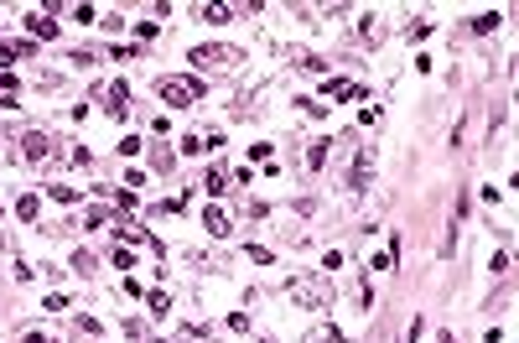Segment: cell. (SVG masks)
<instances>
[{"label": "cell", "mask_w": 519, "mask_h": 343, "mask_svg": "<svg viewBox=\"0 0 519 343\" xmlns=\"http://www.w3.org/2000/svg\"><path fill=\"white\" fill-rule=\"evenodd\" d=\"M188 58H192V68H203V73H229V68H239V58H244V52H239V47H223V42H203V47H192Z\"/></svg>", "instance_id": "6da1fadb"}, {"label": "cell", "mask_w": 519, "mask_h": 343, "mask_svg": "<svg viewBox=\"0 0 519 343\" xmlns=\"http://www.w3.org/2000/svg\"><path fill=\"white\" fill-rule=\"evenodd\" d=\"M162 99H166V110H188V104L203 99V84L197 78H162Z\"/></svg>", "instance_id": "7a4b0ae2"}, {"label": "cell", "mask_w": 519, "mask_h": 343, "mask_svg": "<svg viewBox=\"0 0 519 343\" xmlns=\"http://www.w3.org/2000/svg\"><path fill=\"white\" fill-rule=\"evenodd\" d=\"M291 297L301 302V307H332V292L322 281H317V276H291V286H286Z\"/></svg>", "instance_id": "3957f363"}, {"label": "cell", "mask_w": 519, "mask_h": 343, "mask_svg": "<svg viewBox=\"0 0 519 343\" xmlns=\"http://www.w3.org/2000/svg\"><path fill=\"white\" fill-rule=\"evenodd\" d=\"M21 156H26V162H52V156H58V146H52V136L32 130V136H21Z\"/></svg>", "instance_id": "277c9868"}, {"label": "cell", "mask_w": 519, "mask_h": 343, "mask_svg": "<svg viewBox=\"0 0 519 343\" xmlns=\"http://www.w3.org/2000/svg\"><path fill=\"white\" fill-rule=\"evenodd\" d=\"M369 182H374V146L358 151V162H353V172H348V188H353V193H364Z\"/></svg>", "instance_id": "5b68a950"}, {"label": "cell", "mask_w": 519, "mask_h": 343, "mask_svg": "<svg viewBox=\"0 0 519 343\" xmlns=\"http://www.w3.org/2000/svg\"><path fill=\"white\" fill-rule=\"evenodd\" d=\"M99 99H104V110H110V115H125L130 110V84H125V78H114V84L99 89Z\"/></svg>", "instance_id": "8992f818"}, {"label": "cell", "mask_w": 519, "mask_h": 343, "mask_svg": "<svg viewBox=\"0 0 519 343\" xmlns=\"http://www.w3.org/2000/svg\"><path fill=\"white\" fill-rule=\"evenodd\" d=\"M327 99H374L364 84H353V78H327Z\"/></svg>", "instance_id": "52a82bcc"}, {"label": "cell", "mask_w": 519, "mask_h": 343, "mask_svg": "<svg viewBox=\"0 0 519 343\" xmlns=\"http://www.w3.org/2000/svg\"><path fill=\"white\" fill-rule=\"evenodd\" d=\"M197 16L213 21V26H223V21H234V16H239V6H229V0H203V6H197Z\"/></svg>", "instance_id": "ba28073f"}, {"label": "cell", "mask_w": 519, "mask_h": 343, "mask_svg": "<svg viewBox=\"0 0 519 343\" xmlns=\"http://www.w3.org/2000/svg\"><path fill=\"white\" fill-rule=\"evenodd\" d=\"M26 26H32V37H42V42H52V37H58V21L42 16V11H32V16H26Z\"/></svg>", "instance_id": "9c48e42d"}, {"label": "cell", "mask_w": 519, "mask_h": 343, "mask_svg": "<svg viewBox=\"0 0 519 343\" xmlns=\"http://www.w3.org/2000/svg\"><path fill=\"white\" fill-rule=\"evenodd\" d=\"M203 224H208V234H213V240H223V234H229V214H223V208H208Z\"/></svg>", "instance_id": "30bf717a"}, {"label": "cell", "mask_w": 519, "mask_h": 343, "mask_svg": "<svg viewBox=\"0 0 519 343\" xmlns=\"http://www.w3.org/2000/svg\"><path fill=\"white\" fill-rule=\"evenodd\" d=\"M327 151H332V141H312V146H307V167L322 172V167H327Z\"/></svg>", "instance_id": "8fae6325"}, {"label": "cell", "mask_w": 519, "mask_h": 343, "mask_svg": "<svg viewBox=\"0 0 519 343\" xmlns=\"http://www.w3.org/2000/svg\"><path fill=\"white\" fill-rule=\"evenodd\" d=\"M16 58H32V47H16V42H0V68H11V63H16Z\"/></svg>", "instance_id": "7c38bea8"}, {"label": "cell", "mask_w": 519, "mask_h": 343, "mask_svg": "<svg viewBox=\"0 0 519 343\" xmlns=\"http://www.w3.org/2000/svg\"><path fill=\"white\" fill-rule=\"evenodd\" d=\"M203 188H208V198H218L223 188H229V172H218V167H208V177H203Z\"/></svg>", "instance_id": "4fadbf2b"}, {"label": "cell", "mask_w": 519, "mask_h": 343, "mask_svg": "<svg viewBox=\"0 0 519 343\" xmlns=\"http://www.w3.org/2000/svg\"><path fill=\"white\" fill-rule=\"evenodd\" d=\"M37 214H42V203H37V198L26 193L21 203H16V219H26V224H37Z\"/></svg>", "instance_id": "5bb4252c"}, {"label": "cell", "mask_w": 519, "mask_h": 343, "mask_svg": "<svg viewBox=\"0 0 519 343\" xmlns=\"http://www.w3.org/2000/svg\"><path fill=\"white\" fill-rule=\"evenodd\" d=\"M208 151V136H182V156H203Z\"/></svg>", "instance_id": "9a60e30c"}, {"label": "cell", "mask_w": 519, "mask_h": 343, "mask_svg": "<svg viewBox=\"0 0 519 343\" xmlns=\"http://www.w3.org/2000/svg\"><path fill=\"white\" fill-rule=\"evenodd\" d=\"M145 302H151L156 318H166V312H171V297H166V292H145Z\"/></svg>", "instance_id": "2e32d148"}, {"label": "cell", "mask_w": 519, "mask_h": 343, "mask_svg": "<svg viewBox=\"0 0 519 343\" xmlns=\"http://www.w3.org/2000/svg\"><path fill=\"white\" fill-rule=\"evenodd\" d=\"M171 343H213V333H203V328H182Z\"/></svg>", "instance_id": "e0dca14e"}, {"label": "cell", "mask_w": 519, "mask_h": 343, "mask_svg": "<svg viewBox=\"0 0 519 343\" xmlns=\"http://www.w3.org/2000/svg\"><path fill=\"white\" fill-rule=\"evenodd\" d=\"M52 198H58V203H78V188H68V182H52V188H47Z\"/></svg>", "instance_id": "ac0fdd59"}, {"label": "cell", "mask_w": 519, "mask_h": 343, "mask_svg": "<svg viewBox=\"0 0 519 343\" xmlns=\"http://www.w3.org/2000/svg\"><path fill=\"white\" fill-rule=\"evenodd\" d=\"M68 16H73V21H84V26H88V21H99V11H94V6H88V0H84V6H68Z\"/></svg>", "instance_id": "d6986e66"}, {"label": "cell", "mask_w": 519, "mask_h": 343, "mask_svg": "<svg viewBox=\"0 0 519 343\" xmlns=\"http://www.w3.org/2000/svg\"><path fill=\"white\" fill-rule=\"evenodd\" d=\"M499 21H504V16H499V11H483V16H478V21H473V32H494V26H499Z\"/></svg>", "instance_id": "ffe728a7"}, {"label": "cell", "mask_w": 519, "mask_h": 343, "mask_svg": "<svg viewBox=\"0 0 519 343\" xmlns=\"http://www.w3.org/2000/svg\"><path fill=\"white\" fill-rule=\"evenodd\" d=\"M312 343H343V333H338V328H317Z\"/></svg>", "instance_id": "44dd1931"}, {"label": "cell", "mask_w": 519, "mask_h": 343, "mask_svg": "<svg viewBox=\"0 0 519 343\" xmlns=\"http://www.w3.org/2000/svg\"><path fill=\"white\" fill-rule=\"evenodd\" d=\"M73 271H78V276H88V271H94V255H84V250H78V255H73Z\"/></svg>", "instance_id": "7402d4cb"}, {"label": "cell", "mask_w": 519, "mask_h": 343, "mask_svg": "<svg viewBox=\"0 0 519 343\" xmlns=\"http://www.w3.org/2000/svg\"><path fill=\"white\" fill-rule=\"evenodd\" d=\"M140 146H145V141H136V136H125V141H119V156H140Z\"/></svg>", "instance_id": "603a6c76"}, {"label": "cell", "mask_w": 519, "mask_h": 343, "mask_svg": "<svg viewBox=\"0 0 519 343\" xmlns=\"http://www.w3.org/2000/svg\"><path fill=\"white\" fill-rule=\"evenodd\" d=\"M21 343H52V338H42V333H26Z\"/></svg>", "instance_id": "cb8c5ba5"}, {"label": "cell", "mask_w": 519, "mask_h": 343, "mask_svg": "<svg viewBox=\"0 0 519 343\" xmlns=\"http://www.w3.org/2000/svg\"><path fill=\"white\" fill-rule=\"evenodd\" d=\"M442 343H457V338H452V333H442Z\"/></svg>", "instance_id": "d4e9b609"}]
</instances>
